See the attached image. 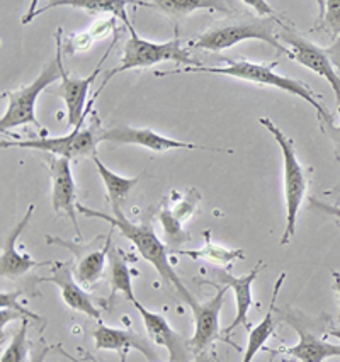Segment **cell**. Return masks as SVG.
<instances>
[{
	"mask_svg": "<svg viewBox=\"0 0 340 362\" xmlns=\"http://www.w3.org/2000/svg\"><path fill=\"white\" fill-rule=\"evenodd\" d=\"M228 65L225 66H184L179 70H169V71H157L158 77L162 75H180V74H215V75H226V77L243 80V82L255 83L260 87H276L279 90L288 92V94L296 95V98L306 100V103L317 111L318 119L322 123H332V116L329 109L322 104V99L312 90V87L306 86L301 80L286 77V75H279L274 71V66L278 62L272 63H254L245 60H225Z\"/></svg>",
	"mask_w": 340,
	"mask_h": 362,
	"instance_id": "cell-1",
	"label": "cell"
},
{
	"mask_svg": "<svg viewBox=\"0 0 340 362\" xmlns=\"http://www.w3.org/2000/svg\"><path fill=\"white\" fill-rule=\"evenodd\" d=\"M77 211L87 218H98V220L109 223V225L112 226V230H119V233L133 243L134 248L138 250V254L143 257V260H146V262L152 265L155 271L158 272V276L165 281L167 286H172V288L177 291L179 296L182 298L191 308L196 305V298L189 293V289L184 286L180 277L177 276V272L172 267L167 245L157 237V233H155L153 226L150 225V223H140V225H136V223L126 220L124 213L109 216L106 213H100L98 209L87 208V206L83 204H77Z\"/></svg>",
	"mask_w": 340,
	"mask_h": 362,
	"instance_id": "cell-2",
	"label": "cell"
},
{
	"mask_svg": "<svg viewBox=\"0 0 340 362\" xmlns=\"http://www.w3.org/2000/svg\"><path fill=\"white\" fill-rule=\"evenodd\" d=\"M54 41H57L54 57L45 63L35 82L26 87L16 88V90H4V95L9 99L6 112L0 117V129L4 133H7V129L26 124H35L41 132H46L40 124V121L36 119V103L45 88H48L53 82L61 78V29H58L57 35H54Z\"/></svg>",
	"mask_w": 340,
	"mask_h": 362,
	"instance_id": "cell-3",
	"label": "cell"
},
{
	"mask_svg": "<svg viewBox=\"0 0 340 362\" xmlns=\"http://www.w3.org/2000/svg\"><path fill=\"white\" fill-rule=\"evenodd\" d=\"M259 123L272 134L276 143L279 145L284 160V203H286V226H284L281 245H288L296 233L298 211L303 204L306 189H308V177L305 168L298 162L296 148L293 138L284 134L278 124L272 123L269 117H259Z\"/></svg>",
	"mask_w": 340,
	"mask_h": 362,
	"instance_id": "cell-4",
	"label": "cell"
},
{
	"mask_svg": "<svg viewBox=\"0 0 340 362\" xmlns=\"http://www.w3.org/2000/svg\"><path fill=\"white\" fill-rule=\"evenodd\" d=\"M278 23L279 19L255 18L238 24H226V26L213 28L196 36L194 40L187 41L186 46L192 49H203V52H225L243 41L257 40L271 45L279 53L289 57V49L278 40V33H276Z\"/></svg>",
	"mask_w": 340,
	"mask_h": 362,
	"instance_id": "cell-5",
	"label": "cell"
},
{
	"mask_svg": "<svg viewBox=\"0 0 340 362\" xmlns=\"http://www.w3.org/2000/svg\"><path fill=\"white\" fill-rule=\"evenodd\" d=\"M129 29V40L126 41L123 48V58L121 63L106 74V80L100 86L102 90L104 86L111 80L115 75L121 74V71L128 70H136V69H148V66L157 65L162 62H175L180 63L184 66H199V60L191 57L187 48H184L180 37H174V40L167 41V43H152V41H146L143 37L138 36V33L134 31L133 24L128 26Z\"/></svg>",
	"mask_w": 340,
	"mask_h": 362,
	"instance_id": "cell-6",
	"label": "cell"
},
{
	"mask_svg": "<svg viewBox=\"0 0 340 362\" xmlns=\"http://www.w3.org/2000/svg\"><path fill=\"white\" fill-rule=\"evenodd\" d=\"M98 132L95 128L77 126L75 132L66 136L58 138H35V140H19V141H2V148H24V150H40L45 153L53 155L66 160H81L86 157L94 158L98 151Z\"/></svg>",
	"mask_w": 340,
	"mask_h": 362,
	"instance_id": "cell-7",
	"label": "cell"
},
{
	"mask_svg": "<svg viewBox=\"0 0 340 362\" xmlns=\"http://www.w3.org/2000/svg\"><path fill=\"white\" fill-rule=\"evenodd\" d=\"M279 31H278V40L283 41L284 45L289 46V58L300 63L305 69L312 70L313 74L320 75L330 83L332 90H334L335 100H337V107L340 111V75L335 70V66L332 65L329 54H327L325 48H320L312 41H308L306 37L298 35L295 29L288 28L286 24H283L279 21L278 23Z\"/></svg>",
	"mask_w": 340,
	"mask_h": 362,
	"instance_id": "cell-8",
	"label": "cell"
},
{
	"mask_svg": "<svg viewBox=\"0 0 340 362\" xmlns=\"http://www.w3.org/2000/svg\"><path fill=\"white\" fill-rule=\"evenodd\" d=\"M203 283L213 286L216 289V294L209 301L196 303L191 308L194 315V334L189 340H191V349L196 356L206 352L218 340H223L220 330V313L223 308L226 291H228L226 286H220L211 281H203Z\"/></svg>",
	"mask_w": 340,
	"mask_h": 362,
	"instance_id": "cell-9",
	"label": "cell"
},
{
	"mask_svg": "<svg viewBox=\"0 0 340 362\" xmlns=\"http://www.w3.org/2000/svg\"><path fill=\"white\" fill-rule=\"evenodd\" d=\"M99 141H109L115 145H136L146 150L163 153L169 150H203V151H223L213 146L196 145V143L179 141L174 138H167L150 128H133V126H117V128L102 129L99 133Z\"/></svg>",
	"mask_w": 340,
	"mask_h": 362,
	"instance_id": "cell-10",
	"label": "cell"
},
{
	"mask_svg": "<svg viewBox=\"0 0 340 362\" xmlns=\"http://www.w3.org/2000/svg\"><path fill=\"white\" fill-rule=\"evenodd\" d=\"M46 163H48L49 179H52V206L54 213H65L69 216L81 242L82 231L78 228L77 220V186H75L72 163L70 160L53 157V155L46 157Z\"/></svg>",
	"mask_w": 340,
	"mask_h": 362,
	"instance_id": "cell-11",
	"label": "cell"
},
{
	"mask_svg": "<svg viewBox=\"0 0 340 362\" xmlns=\"http://www.w3.org/2000/svg\"><path fill=\"white\" fill-rule=\"evenodd\" d=\"M133 306L136 308L138 313H140L141 320H143L146 337H148L157 347H165L167 351H169L170 362H192L194 352H192L191 349V340L179 335L177 332L170 327V323L167 322L165 317L145 308L140 301H134Z\"/></svg>",
	"mask_w": 340,
	"mask_h": 362,
	"instance_id": "cell-12",
	"label": "cell"
},
{
	"mask_svg": "<svg viewBox=\"0 0 340 362\" xmlns=\"http://www.w3.org/2000/svg\"><path fill=\"white\" fill-rule=\"evenodd\" d=\"M92 337H94V344L98 351H115L119 354L138 351L143 354L148 362H162L157 345L148 337L138 334L131 328H115L100 323Z\"/></svg>",
	"mask_w": 340,
	"mask_h": 362,
	"instance_id": "cell-13",
	"label": "cell"
},
{
	"mask_svg": "<svg viewBox=\"0 0 340 362\" xmlns=\"http://www.w3.org/2000/svg\"><path fill=\"white\" fill-rule=\"evenodd\" d=\"M33 213H35V204L28 206V211L24 213V216L20 218L18 225L12 228L7 237L4 238L2 245V254H0V276L2 279H16V277L24 276L26 272L31 271L35 267H41V265H53V262H40V260H35L31 255L23 254V252L18 250V240L23 231L26 230V226L31 221Z\"/></svg>",
	"mask_w": 340,
	"mask_h": 362,
	"instance_id": "cell-14",
	"label": "cell"
},
{
	"mask_svg": "<svg viewBox=\"0 0 340 362\" xmlns=\"http://www.w3.org/2000/svg\"><path fill=\"white\" fill-rule=\"evenodd\" d=\"M48 283H53L60 289L61 300L65 301V305L69 306L70 310L78 311V313L87 315L89 318L98 320L100 322V313L99 310L95 308L94 303H92L90 296L87 294L86 289L82 288L81 283L75 279L72 262H53L52 272L48 276L43 277Z\"/></svg>",
	"mask_w": 340,
	"mask_h": 362,
	"instance_id": "cell-15",
	"label": "cell"
},
{
	"mask_svg": "<svg viewBox=\"0 0 340 362\" xmlns=\"http://www.w3.org/2000/svg\"><path fill=\"white\" fill-rule=\"evenodd\" d=\"M262 269L264 262L260 260L249 274L243 276H233L232 272H230V269H226V271H223V269H216L215 271V274L218 276V279L223 283V286L232 289L235 294V303H237V315H235L233 322L225 328V335L232 334L238 325H245L247 328H250L249 323H247V318H249V311L252 308V303H254V300H252V284L257 279L259 272L262 271Z\"/></svg>",
	"mask_w": 340,
	"mask_h": 362,
	"instance_id": "cell-16",
	"label": "cell"
},
{
	"mask_svg": "<svg viewBox=\"0 0 340 362\" xmlns=\"http://www.w3.org/2000/svg\"><path fill=\"white\" fill-rule=\"evenodd\" d=\"M100 74V65L94 70V74L89 77L77 78L72 75L66 74V70L61 66V86L58 88V95L63 99L66 106V124L69 126H82L83 124V112H86V104H87V95L92 83L95 82V78Z\"/></svg>",
	"mask_w": 340,
	"mask_h": 362,
	"instance_id": "cell-17",
	"label": "cell"
},
{
	"mask_svg": "<svg viewBox=\"0 0 340 362\" xmlns=\"http://www.w3.org/2000/svg\"><path fill=\"white\" fill-rule=\"evenodd\" d=\"M126 0H52V2H43L41 9H36L31 4V9L28 11L26 16H23L20 23L29 24L37 16L45 14V12L58 9V7H72V9H78L89 14H107L115 16L116 19H121L126 26H131V21L128 18L126 12Z\"/></svg>",
	"mask_w": 340,
	"mask_h": 362,
	"instance_id": "cell-18",
	"label": "cell"
},
{
	"mask_svg": "<svg viewBox=\"0 0 340 362\" xmlns=\"http://www.w3.org/2000/svg\"><path fill=\"white\" fill-rule=\"evenodd\" d=\"M286 322L295 328L300 340L293 347L281 349L283 354H286V356L300 362H323L325 359H329V357H340V345L329 344L325 340L318 339L317 335L306 330V328L301 327L295 320L286 318Z\"/></svg>",
	"mask_w": 340,
	"mask_h": 362,
	"instance_id": "cell-19",
	"label": "cell"
},
{
	"mask_svg": "<svg viewBox=\"0 0 340 362\" xmlns=\"http://www.w3.org/2000/svg\"><path fill=\"white\" fill-rule=\"evenodd\" d=\"M138 6L169 16L172 19H184L194 12H225L230 14L228 2L223 0H153V2H138Z\"/></svg>",
	"mask_w": 340,
	"mask_h": 362,
	"instance_id": "cell-20",
	"label": "cell"
},
{
	"mask_svg": "<svg viewBox=\"0 0 340 362\" xmlns=\"http://www.w3.org/2000/svg\"><path fill=\"white\" fill-rule=\"evenodd\" d=\"M284 279H286V272H283L278 277L274 284V291H272V298H271V305H269V310L264 317L262 322L259 323L257 327L250 328V334H249V342H247L245 351H243V357L242 362H252L254 357L266 347V342L274 335L276 330V320H274V310H276V300H278V294L281 286H283Z\"/></svg>",
	"mask_w": 340,
	"mask_h": 362,
	"instance_id": "cell-21",
	"label": "cell"
},
{
	"mask_svg": "<svg viewBox=\"0 0 340 362\" xmlns=\"http://www.w3.org/2000/svg\"><path fill=\"white\" fill-rule=\"evenodd\" d=\"M94 163H95V168H98L100 179H102L104 187H106L107 201L109 204H111L112 214L123 213L124 199L129 196V192L133 191L134 186L140 182V175L136 177L117 175L116 172H112L111 168H107L102 162H100L98 155L94 157Z\"/></svg>",
	"mask_w": 340,
	"mask_h": 362,
	"instance_id": "cell-22",
	"label": "cell"
},
{
	"mask_svg": "<svg viewBox=\"0 0 340 362\" xmlns=\"http://www.w3.org/2000/svg\"><path fill=\"white\" fill-rule=\"evenodd\" d=\"M107 265H109V283H111V293L112 296L121 294L126 301L133 305L136 300L133 291V281H131V271H129L126 257L123 255L119 247L112 245L109 247L107 252Z\"/></svg>",
	"mask_w": 340,
	"mask_h": 362,
	"instance_id": "cell-23",
	"label": "cell"
},
{
	"mask_svg": "<svg viewBox=\"0 0 340 362\" xmlns=\"http://www.w3.org/2000/svg\"><path fill=\"white\" fill-rule=\"evenodd\" d=\"M111 243V233H109L102 248L87 252L86 255L78 259L77 267H74V274L81 286L95 284L104 276V269H106L107 264V252Z\"/></svg>",
	"mask_w": 340,
	"mask_h": 362,
	"instance_id": "cell-24",
	"label": "cell"
},
{
	"mask_svg": "<svg viewBox=\"0 0 340 362\" xmlns=\"http://www.w3.org/2000/svg\"><path fill=\"white\" fill-rule=\"evenodd\" d=\"M204 247L203 248H196V250H177V254L189 257V259H203L208 260V262L216 264V265H223L226 269H232V265L235 260H242L245 259V254H243L242 248H225L221 245H216V243L211 242L209 238V231H204Z\"/></svg>",
	"mask_w": 340,
	"mask_h": 362,
	"instance_id": "cell-25",
	"label": "cell"
},
{
	"mask_svg": "<svg viewBox=\"0 0 340 362\" xmlns=\"http://www.w3.org/2000/svg\"><path fill=\"white\" fill-rule=\"evenodd\" d=\"M20 293H6L0 294V317H2V332L6 328V323L12 322V320H37V322H43V318L40 315L29 311L26 306L19 305Z\"/></svg>",
	"mask_w": 340,
	"mask_h": 362,
	"instance_id": "cell-26",
	"label": "cell"
},
{
	"mask_svg": "<svg viewBox=\"0 0 340 362\" xmlns=\"http://www.w3.org/2000/svg\"><path fill=\"white\" fill-rule=\"evenodd\" d=\"M320 7V19L315 26V31L325 33L332 40L340 37V0H320L317 2Z\"/></svg>",
	"mask_w": 340,
	"mask_h": 362,
	"instance_id": "cell-27",
	"label": "cell"
},
{
	"mask_svg": "<svg viewBox=\"0 0 340 362\" xmlns=\"http://www.w3.org/2000/svg\"><path fill=\"white\" fill-rule=\"evenodd\" d=\"M158 220H160V225L163 228V233H165L167 245L172 248H177L182 245V243L189 242V235L184 231L182 223H180L177 218L174 216L170 211V208L163 206L162 211L158 213Z\"/></svg>",
	"mask_w": 340,
	"mask_h": 362,
	"instance_id": "cell-28",
	"label": "cell"
},
{
	"mask_svg": "<svg viewBox=\"0 0 340 362\" xmlns=\"http://www.w3.org/2000/svg\"><path fill=\"white\" fill-rule=\"evenodd\" d=\"M19 330L12 337L11 344L2 352L0 362H26L28 357V325L29 320H20Z\"/></svg>",
	"mask_w": 340,
	"mask_h": 362,
	"instance_id": "cell-29",
	"label": "cell"
},
{
	"mask_svg": "<svg viewBox=\"0 0 340 362\" xmlns=\"http://www.w3.org/2000/svg\"><path fill=\"white\" fill-rule=\"evenodd\" d=\"M199 203H201V192L194 187H189L186 194L180 197L177 204H175L170 211L184 225V223L194 216L197 208H199Z\"/></svg>",
	"mask_w": 340,
	"mask_h": 362,
	"instance_id": "cell-30",
	"label": "cell"
},
{
	"mask_svg": "<svg viewBox=\"0 0 340 362\" xmlns=\"http://www.w3.org/2000/svg\"><path fill=\"white\" fill-rule=\"evenodd\" d=\"M98 41L92 29H87V31L78 33V35H70L63 43V53L66 54H75V53H81V52H87L92 45Z\"/></svg>",
	"mask_w": 340,
	"mask_h": 362,
	"instance_id": "cell-31",
	"label": "cell"
},
{
	"mask_svg": "<svg viewBox=\"0 0 340 362\" xmlns=\"http://www.w3.org/2000/svg\"><path fill=\"white\" fill-rule=\"evenodd\" d=\"M242 4L247 7H254V9L259 12V18L279 19V16L276 14L274 9H271V6H269L267 2H264V0H243Z\"/></svg>",
	"mask_w": 340,
	"mask_h": 362,
	"instance_id": "cell-32",
	"label": "cell"
},
{
	"mask_svg": "<svg viewBox=\"0 0 340 362\" xmlns=\"http://www.w3.org/2000/svg\"><path fill=\"white\" fill-rule=\"evenodd\" d=\"M322 128L334 143V153L340 163V124H334V121H332V123H322Z\"/></svg>",
	"mask_w": 340,
	"mask_h": 362,
	"instance_id": "cell-33",
	"label": "cell"
},
{
	"mask_svg": "<svg viewBox=\"0 0 340 362\" xmlns=\"http://www.w3.org/2000/svg\"><path fill=\"white\" fill-rule=\"evenodd\" d=\"M310 208H312V209H317L318 213L329 214V216L337 218V220L340 221V208H339V206L327 204V203H323V201L317 199V197H312V199H310Z\"/></svg>",
	"mask_w": 340,
	"mask_h": 362,
	"instance_id": "cell-34",
	"label": "cell"
},
{
	"mask_svg": "<svg viewBox=\"0 0 340 362\" xmlns=\"http://www.w3.org/2000/svg\"><path fill=\"white\" fill-rule=\"evenodd\" d=\"M325 52H327V54H329L332 65H334L335 69L340 71V37L337 41H334L329 48H325Z\"/></svg>",
	"mask_w": 340,
	"mask_h": 362,
	"instance_id": "cell-35",
	"label": "cell"
},
{
	"mask_svg": "<svg viewBox=\"0 0 340 362\" xmlns=\"http://www.w3.org/2000/svg\"><path fill=\"white\" fill-rule=\"evenodd\" d=\"M54 347V345H53ZM52 345H40V347L35 349V352L31 354V361L29 362H45L46 356H48L49 349H53Z\"/></svg>",
	"mask_w": 340,
	"mask_h": 362,
	"instance_id": "cell-36",
	"label": "cell"
},
{
	"mask_svg": "<svg viewBox=\"0 0 340 362\" xmlns=\"http://www.w3.org/2000/svg\"><path fill=\"white\" fill-rule=\"evenodd\" d=\"M54 349H57V352L60 354V356L66 357V359H69L70 362H83V361H81V359H77V357H75V356H72V354H70V352H66L65 349L61 347V345H54ZM87 356H89V354H87ZM90 361H92V359H90ZM92 362H94V361H92Z\"/></svg>",
	"mask_w": 340,
	"mask_h": 362,
	"instance_id": "cell-37",
	"label": "cell"
},
{
	"mask_svg": "<svg viewBox=\"0 0 340 362\" xmlns=\"http://www.w3.org/2000/svg\"><path fill=\"white\" fill-rule=\"evenodd\" d=\"M332 279H334V289L339 294V305H340V272L334 271L332 272Z\"/></svg>",
	"mask_w": 340,
	"mask_h": 362,
	"instance_id": "cell-38",
	"label": "cell"
},
{
	"mask_svg": "<svg viewBox=\"0 0 340 362\" xmlns=\"http://www.w3.org/2000/svg\"><path fill=\"white\" fill-rule=\"evenodd\" d=\"M330 337H334V339L340 340V328H332V330L329 332Z\"/></svg>",
	"mask_w": 340,
	"mask_h": 362,
	"instance_id": "cell-39",
	"label": "cell"
},
{
	"mask_svg": "<svg viewBox=\"0 0 340 362\" xmlns=\"http://www.w3.org/2000/svg\"><path fill=\"white\" fill-rule=\"evenodd\" d=\"M89 357H90V359H92V361H94V362H99L98 359H94V357H92V356H90V354H89ZM126 357H128V354H126V352H123V354H121V361H119V362H126Z\"/></svg>",
	"mask_w": 340,
	"mask_h": 362,
	"instance_id": "cell-40",
	"label": "cell"
}]
</instances>
